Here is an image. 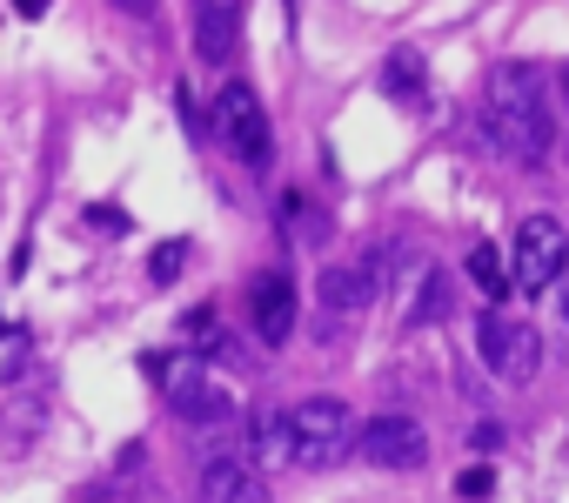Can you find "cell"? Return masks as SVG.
Instances as JSON below:
<instances>
[{
    "label": "cell",
    "mask_w": 569,
    "mask_h": 503,
    "mask_svg": "<svg viewBox=\"0 0 569 503\" xmlns=\"http://www.w3.org/2000/svg\"><path fill=\"white\" fill-rule=\"evenodd\" d=\"M489 115H496V141H502L522 168H542L556 121H549V108H542L536 68H496V81H489Z\"/></svg>",
    "instance_id": "cell-1"
},
{
    "label": "cell",
    "mask_w": 569,
    "mask_h": 503,
    "mask_svg": "<svg viewBox=\"0 0 569 503\" xmlns=\"http://www.w3.org/2000/svg\"><path fill=\"white\" fill-rule=\"evenodd\" d=\"M469 443H476V450H496V443H502V430H496V423H476V436H469Z\"/></svg>",
    "instance_id": "cell-17"
},
{
    "label": "cell",
    "mask_w": 569,
    "mask_h": 503,
    "mask_svg": "<svg viewBox=\"0 0 569 503\" xmlns=\"http://www.w3.org/2000/svg\"><path fill=\"white\" fill-rule=\"evenodd\" d=\"M376 296V269L369 263H349V269H329L322 276V303L329 309H362Z\"/></svg>",
    "instance_id": "cell-11"
},
{
    "label": "cell",
    "mask_w": 569,
    "mask_h": 503,
    "mask_svg": "<svg viewBox=\"0 0 569 503\" xmlns=\"http://www.w3.org/2000/svg\"><path fill=\"white\" fill-rule=\"evenodd\" d=\"M456 490H462V496H469V503H482V496H489V490H496V476H489V470H469V476H462V483H456Z\"/></svg>",
    "instance_id": "cell-15"
},
{
    "label": "cell",
    "mask_w": 569,
    "mask_h": 503,
    "mask_svg": "<svg viewBox=\"0 0 569 503\" xmlns=\"http://www.w3.org/2000/svg\"><path fill=\"white\" fill-rule=\"evenodd\" d=\"M181 263H188V241H161V248H154V263H148V276H154V283H174Z\"/></svg>",
    "instance_id": "cell-14"
},
{
    "label": "cell",
    "mask_w": 569,
    "mask_h": 503,
    "mask_svg": "<svg viewBox=\"0 0 569 503\" xmlns=\"http://www.w3.org/2000/svg\"><path fill=\"white\" fill-rule=\"evenodd\" d=\"M201 503H268V476L248 456H214L201 470Z\"/></svg>",
    "instance_id": "cell-9"
},
{
    "label": "cell",
    "mask_w": 569,
    "mask_h": 503,
    "mask_svg": "<svg viewBox=\"0 0 569 503\" xmlns=\"http://www.w3.org/2000/svg\"><path fill=\"white\" fill-rule=\"evenodd\" d=\"M469 276H476L489 296H502V289H509V276H502V256H496L489 241H476V248H469Z\"/></svg>",
    "instance_id": "cell-12"
},
{
    "label": "cell",
    "mask_w": 569,
    "mask_h": 503,
    "mask_svg": "<svg viewBox=\"0 0 569 503\" xmlns=\"http://www.w3.org/2000/svg\"><path fill=\"white\" fill-rule=\"evenodd\" d=\"M234 34H241V8H228V0H214V8H201L194 14V48H201V61H228L234 55Z\"/></svg>",
    "instance_id": "cell-10"
},
{
    "label": "cell",
    "mask_w": 569,
    "mask_h": 503,
    "mask_svg": "<svg viewBox=\"0 0 569 503\" xmlns=\"http://www.w3.org/2000/svg\"><path fill=\"white\" fill-rule=\"evenodd\" d=\"M214 135H221L228 155H241L248 168L268 161V115H261V101H254L248 81H228V88L214 95Z\"/></svg>",
    "instance_id": "cell-6"
},
{
    "label": "cell",
    "mask_w": 569,
    "mask_h": 503,
    "mask_svg": "<svg viewBox=\"0 0 569 503\" xmlns=\"http://www.w3.org/2000/svg\"><path fill=\"white\" fill-rule=\"evenodd\" d=\"M476 349H482V363H489L502 383H529L536 363H542L536 329H529L522 316H502V309H489V316L476 323Z\"/></svg>",
    "instance_id": "cell-5"
},
{
    "label": "cell",
    "mask_w": 569,
    "mask_h": 503,
    "mask_svg": "<svg viewBox=\"0 0 569 503\" xmlns=\"http://www.w3.org/2000/svg\"><path fill=\"white\" fill-rule=\"evenodd\" d=\"M289 430H296V463H302V470H336V463L362 443V430L349 423V410H342L336 396L296 403V410H289Z\"/></svg>",
    "instance_id": "cell-2"
},
{
    "label": "cell",
    "mask_w": 569,
    "mask_h": 503,
    "mask_svg": "<svg viewBox=\"0 0 569 503\" xmlns=\"http://www.w3.org/2000/svg\"><path fill=\"white\" fill-rule=\"evenodd\" d=\"M356 450L369 463H382V470H422L429 463V430L416 416H369Z\"/></svg>",
    "instance_id": "cell-7"
},
{
    "label": "cell",
    "mask_w": 569,
    "mask_h": 503,
    "mask_svg": "<svg viewBox=\"0 0 569 503\" xmlns=\"http://www.w3.org/2000/svg\"><path fill=\"white\" fill-rule=\"evenodd\" d=\"M248 316H254V336L261 343H289L296 336V276L261 269L248 283Z\"/></svg>",
    "instance_id": "cell-8"
},
{
    "label": "cell",
    "mask_w": 569,
    "mask_h": 503,
    "mask_svg": "<svg viewBox=\"0 0 569 503\" xmlns=\"http://www.w3.org/2000/svg\"><path fill=\"white\" fill-rule=\"evenodd\" d=\"M148 369L154 376H168L161 389H168V410L174 416H188V423H228L234 416V396L194 363V356H181V363H168V356H148Z\"/></svg>",
    "instance_id": "cell-3"
},
{
    "label": "cell",
    "mask_w": 569,
    "mask_h": 503,
    "mask_svg": "<svg viewBox=\"0 0 569 503\" xmlns=\"http://www.w3.org/2000/svg\"><path fill=\"white\" fill-rule=\"evenodd\" d=\"M562 269H569V235H562V221L556 215H529L516 228V289L522 296H542V289H556Z\"/></svg>",
    "instance_id": "cell-4"
},
{
    "label": "cell",
    "mask_w": 569,
    "mask_h": 503,
    "mask_svg": "<svg viewBox=\"0 0 569 503\" xmlns=\"http://www.w3.org/2000/svg\"><path fill=\"white\" fill-rule=\"evenodd\" d=\"M382 88L416 101V95H422V61H416V55H389V75H382Z\"/></svg>",
    "instance_id": "cell-13"
},
{
    "label": "cell",
    "mask_w": 569,
    "mask_h": 503,
    "mask_svg": "<svg viewBox=\"0 0 569 503\" xmlns=\"http://www.w3.org/2000/svg\"><path fill=\"white\" fill-rule=\"evenodd\" d=\"M556 296H562V323H569V269H562V289Z\"/></svg>",
    "instance_id": "cell-18"
},
{
    "label": "cell",
    "mask_w": 569,
    "mask_h": 503,
    "mask_svg": "<svg viewBox=\"0 0 569 503\" xmlns=\"http://www.w3.org/2000/svg\"><path fill=\"white\" fill-rule=\"evenodd\" d=\"M88 221H94V228H101V235H121V215H114V208H94V215H88Z\"/></svg>",
    "instance_id": "cell-16"
}]
</instances>
